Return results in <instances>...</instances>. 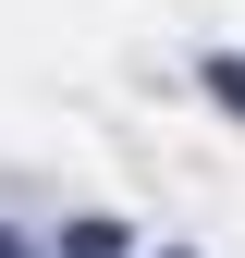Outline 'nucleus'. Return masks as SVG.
I'll use <instances>...</instances> for the list:
<instances>
[{
	"label": "nucleus",
	"mask_w": 245,
	"mask_h": 258,
	"mask_svg": "<svg viewBox=\"0 0 245 258\" xmlns=\"http://www.w3.org/2000/svg\"><path fill=\"white\" fill-rule=\"evenodd\" d=\"M0 258H37V246H25V234H13V221H0Z\"/></svg>",
	"instance_id": "3"
},
{
	"label": "nucleus",
	"mask_w": 245,
	"mask_h": 258,
	"mask_svg": "<svg viewBox=\"0 0 245 258\" xmlns=\"http://www.w3.org/2000/svg\"><path fill=\"white\" fill-rule=\"evenodd\" d=\"M208 99H221V111L245 123V61H208Z\"/></svg>",
	"instance_id": "2"
},
{
	"label": "nucleus",
	"mask_w": 245,
	"mask_h": 258,
	"mask_svg": "<svg viewBox=\"0 0 245 258\" xmlns=\"http://www.w3.org/2000/svg\"><path fill=\"white\" fill-rule=\"evenodd\" d=\"M61 258H122V221H74V234H61Z\"/></svg>",
	"instance_id": "1"
}]
</instances>
